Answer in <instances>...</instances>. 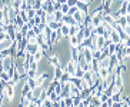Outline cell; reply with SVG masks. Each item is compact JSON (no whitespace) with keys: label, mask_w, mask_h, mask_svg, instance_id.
Wrapping results in <instances>:
<instances>
[{"label":"cell","mask_w":130,"mask_h":107,"mask_svg":"<svg viewBox=\"0 0 130 107\" xmlns=\"http://www.w3.org/2000/svg\"><path fill=\"white\" fill-rule=\"evenodd\" d=\"M63 107H73V97L72 96H67L63 99Z\"/></svg>","instance_id":"cell-7"},{"label":"cell","mask_w":130,"mask_h":107,"mask_svg":"<svg viewBox=\"0 0 130 107\" xmlns=\"http://www.w3.org/2000/svg\"><path fill=\"white\" fill-rule=\"evenodd\" d=\"M3 17H4V12L2 10V9H0V22L3 20Z\"/></svg>","instance_id":"cell-16"},{"label":"cell","mask_w":130,"mask_h":107,"mask_svg":"<svg viewBox=\"0 0 130 107\" xmlns=\"http://www.w3.org/2000/svg\"><path fill=\"white\" fill-rule=\"evenodd\" d=\"M110 99L115 101V103H119L120 100H122V93L120 92H117V93H113V94L110 96Z\"/></svg>","instance_id":"cell-11"},{"label":"cell","mask_w":130,"mask_h":107,"mask_svg":"<svg viewBox=\"0 0 130 107\" xmlns=\"http://www.w3.org/2000/svg\"><path fill=\"white\" fill-rule=\"evenodd\" d=\"M23 2L24 0H10V6H12V7H14V9H20V6H22V4H23Z\"/></svg>","instance_id":"cell-9"},{"label":"cell","mask_w":130,"mask_h":107,"mask_svg":"<svg viewBox=\"0 0 130 107\" xmlns=\"http://www.w3.org/2000/svg\"><path fill=\"white\" fill-rule=\"evenodd\" d=\"M83 74H84V70L82 69V67H79V66H77L76 70H74V73H73V76L76 77V79H82V77H83Z\"/></svg>","instance_id":"cell-8"},{"label":"cell","mask_w":130,"mask_h":107,"mask_svg":"<svg viewBox=\"0 0 130 107\" xmlns=\"http://www.w3.org/2000/svg\"><path fill=\"white\" fill-rule=\"evenodd\" d=\"M53 17L56 22H61V19H63V13L60 12V10H54L53 12Z\"/></svg>","instance_id":"cell-12"},{"label":"cell","mask_w":130,"mask_h":107,"mask_svg":"<svg viewBox=\"0 0 130 107\" xmlns=\"http://www.w3.org/2000/svg\"><path fill=\"white\" fill-rule=\"evenodd\" d=\"M61 24H63V22H56V20H52V22H49V23H47V26H49L52 30H57V29H60Z\"/></svg>","instance_id":"cell-4"},{"label":"cell","mask_w":130,"mask_h":107,"mask_svg":"<svg viewBox=\"0 0 130 107\" xmlns=\"http://www.w3.org/2000/svg\"><path fill=\"white\" fill-rule=\"evenodd\" d=\"M10 77H12V74L9 72H6V70H3V72L0 73V79H2V81H4V83H7V81L10 80Z\"/></svg>","instance_id":"cell-5"},{"label":"cell","mask_w":130,"mask_h":107,"mask_svg":"<svg viewBox=\"0 0 130 107\" xmlns=\"http://www.w3.org/2000/svg\"><path fill=\"white\" fill-rule=\"evenodd\" d=\"M19 14V9H14V7H12V6H9V9H7V12H6V16H7L9 19L12 20H14V17Z\"/></svg>","instance_id":"cell-2"},{"label":"cell","mask_w":130,"mask_h":107,"mask_svg":"<svg viewBox=\"0 0 130 107\" xmlns=\"http://www.w3.org/2000/svg\"><path fill=\"white\" fill-rule=\"evenodd\" d=\"M59 30H60V34H61V37H63V39H69V24L63 23Z\"/></svg>","instance_id":"cell-3"},{"label":"cell","mask_w":130,"mask_h":107,"mask_svg":"<svg viewBox=\"0 0 130 107\" xmlns=\"http://www.w3.org/2000/svg\"><path fill=\"white\" fill-rule=\"evenodd\" d=\"M43 2H44V0H43Z\"/></svg>","instance_id":"cell-18"},{"label":"cell","mask_w":130,"mask_h":107,"mask_svg":"<svg viewBox=\"0 0 130 107\" xmlns=\"http://www.w3.org/2000/svg\"><path fill=\"white\" fill-rule=\"evenodd\" d=\"M66 3H67V4L70 6V7H72V6H76L77 0H66Z\"/></svg>","instance_id":"cell-15"},{"label":"cell","mask_w":130,"mask_h":107,"mask_svg":"<svg viewBox=\"0 0 130 107\" xmlns=\"http://www.w3.org/2000/svg\"><path fill=\"white\" fill-rule=\"evenodd\" d=\"M90 19H92V23H93V26H94V27L100 26V24H102V22H103L100 16H90Z\"/></svg>","instance_id":"cell-6"},{"label":"cell","mask_w":130,"mask_h":107,"mask_svg":"<svg viewBox=\"0 0 130 107\" xmlns=\"http://www.w3.org/2000/svg\"><path fill=\"white\" fill-rule=\"evenodd\" d=\"M26 84L29 86L30 88H35L36 87V80L35 77H26Z\"/></svg>","instance_id":"cell-10"},{"label":"cell","mask_w":130,"mask_h":107,"mask_svg":"<svg viewBox=\"0 0 130 107\" xmlns=\"http://www.w3.org/2000/svg\"><path fill=\"white\" fill-rule=\"evenodd\" d=\"M35 2H36V0H24V4H26L27 7H33Z\"/></svg>","instance_id":"cell-14"},{"label":"cell","mask_w":130,"mask_h":107,"mask_svg":"<svg viewBox=\"0 0 130 107\" xmlns=\"http://www.w3.org/2000/svg\"><path fill=\"white\" fill-rule=\"evenodd\" d=\"M69 9H70V6L67 3H61L60 4V12L63 13V14H67V13H69Z\"/></svg>","instance_id":"cell-13"},{"label":"cell","mask_w":130,"mask_h":107,"mask_svg":"<svg viewBox=\"0 0 130 107\" xmlns=\"http://www.w3.org/2000/svg\"><path fill=\"white\" fill-rule=\"evenodd\" d=\"M72 17L76 20V23H83V20L87 17V12H83V10H79L77 9L76 12L72 14Z\"/></svg>","instance_id":"cell-1"},{"label":"cell","mask_w":130,"mask_h":107,"mask_svg":"<svg viewBox=\"0 0 130 107\" xmlns=\"http://www.w3.org/2000/svg\"><path fill=\"white\" fill-rule=\"evenodd\" d=\"M83 3H86V4H90V3H92V0H83Z\"/></svg>","instance_id":"cell-17"}]
</instances>
